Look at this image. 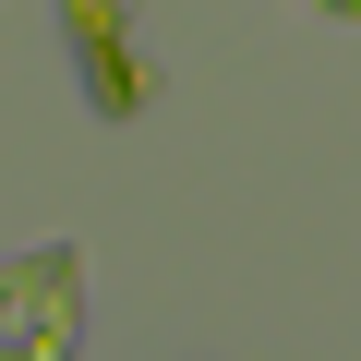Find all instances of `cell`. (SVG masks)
<instances>
[{
  "mask_svg": "<svg viewBox=\"0 0 361 361\" xmlns=\"http://www.w3.org/2000/svg\"><path fill=\"white\" fill-rule=\"evenodd\" d=\"M313 13H361V0H313Z\"/></svg>",
  "mask_w": 361,
  "mask_h": 361,
  "instance_id": "cell-3",
  "label": "cell"
},
{
  "mask_svg": "<svg viewBox=\"0 0 361 361\" xmlns=\"http://www.w3.org/2000/svg\"><path fill=\"white\" fill-rule=\"evenodd\" d=\"M61 25H73V49H85L97 109L133 121V109H145V61H133V37H121V0H61Z\"/></svg>",
  "mask_w": 361,
  "mask_h": 361,
  "instance_id": "cell-2",
  "label": "cell"
},
{
  "mask_svg": "<svg viewBox=\"0 0 361 361\" xmlns=\"http://www.w3.org/2000/svg\"><path fill=\"white\" fill-rule=\"evenodd\" d=\"M85 337V253L37 241V253H0V361H73Z\"/></svg>",
  "mask_w": 361,
  "mask_h": 361,
  "instance_id": "cell-1",
  "label": "cell"
}]
</instances>
